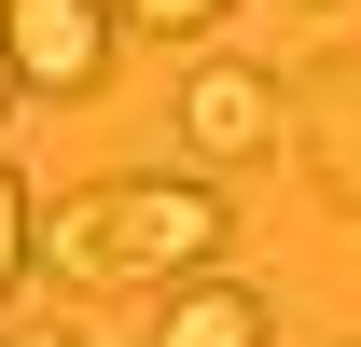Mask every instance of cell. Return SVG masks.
Listing matches in <instances>:
<instances>
[{"instance_id":"obj_5","label":"cell","mask_w":361,"mask_h":347,"mask_svg":"<svg viewBox=\"0 0 361 347\" xmlns=\"http://www.w3.org/2000/svg\"><path fill=\"white\" fill-rule=\"evenodd\" d=\"M278 319H264V292H236L223 264H209V278H180L167 292V319H153V347H264Z\"/></svg>"},{"instance_id":"obj_8","label":"cell","mask_w":361,"mask_h":347,"mask_svg":"<svg viewBox=\"0 0 361 347\" xmlns=\"http://www.w3.org/2000/svg\"><path fill=\"white\" fill-rule=\"evenodd\" d=\"M0 97H14V42H0Z\"/></svg>"},{"instance_id":"obj_1","label":"cell","mask_w":361,"mask_h":347,"mask_svg":"<svg viewBox=\"0 0 361 347\" xmlns=\"http://www.w3.org/2000/svg\"><path fill=\"white\" fill-rule=\"evenodd\" d=\"M236 236L223 181H84L70 209H42V278L70 292H180L209 278Z\"/></svg>"},{"instance_id":"obj_7","label":"cell","mask_w":361,"mask_h":347,"mask_svg":"<svg viewBox=\"0 0 361 347\" xmlns=\"http://www.w3.org/2000/svg\"><path fill=\"white\" fill-rule=\"evenodd\" d=\"M111 14H126V28H153V42H195V28H223L236 0H111Z\"/></svg>"},{"instance_id":"obj_9","label":"cell","mask_w":361,"mask_h":347,"mask_svg":"<svg viewBox=\"0 0 361 347\" xmlns=\"http://www.w3.org/2000/svg\"><path fill=\"white\" fill-rule=\"evenodd\" d=\"M14 347H70V334H14Z\"/></svg>"},{"instance_id":"obj_6","label":"cell","mask_w":361,"mask_h":347,"mask_svg":"<svg viewBox=\"0 0 361 347\" xmlns=\"http://www.w3.org/2000/svg\"><path fill=\"white\" fill-rule=\"evenodd\" d=\"M28 264H42V209H28V181L0 167V292H14Z\"/></svg>"},{"instance_id":"obj_3","label":"cell","mask_w":361,"mask_h":347,"mask_svg":"<svg viewBox=\"0 0 361 347\" xmlns=\"http://www.w3.org/2000/svg\"><path fill=\"white\" fill-rule=\"evenodd\" d=\"M292 167L334 209H361V56H306L292 70Z\"/></svg>"},{"instance_id":"obj_4","label":"cell","mask_w":361,"mask_h":347,"mask_svg":"<svg viewBox=\"0 0 361 347\" xmlns=\"http://www.w3.org/2000/svg\"><path fill=\"white\" fill-rule=\"evenodd\" d=\"M0 42H14V84L84 97L97 70H111V14H97V0H0Z\"/></svg>"},{"instance_id":"obj_2","label":"cell","mask_w":361,"mask_h":347,"mask_svg":"<svg viewBox=\"0 0 361 347\" xmlns=\"http://www.w3.org/2000/svg\"><path fill=\"white\" fill-rule=\"evenodd\" d=\"M167 126H180V153H195V181H223V167H264V153H292V84H264V70L209 56V70H180Z\"/></svg>"}]
</instances>
